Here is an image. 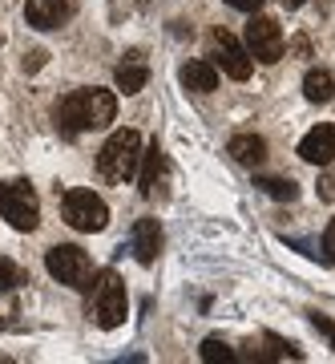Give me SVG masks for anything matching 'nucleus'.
<instances>
[{
  "label": "nucleus",
  "mask_w": 335,
  "mask_h": 364,
  "mask_svg": "<svg viewBox=\"0 0 335 364\" xmlns=\"http://www.w3.org/2000/svg\"><path fill=\"white\" fill-rule=\"evenodd\" d=\"M53 117H57V126L65 134L101 130V126H109L117 117V97L109 90H73L57 102Z\"/></svg>",
  "instance_id": "f257e3e1"
},
{
  "label": "nucleus",
  "mask_w": 335,
  "mask_h": 364,
  "mask_svg": "<svg viewBox=\"0 0 335 364\" xmlns=\"http://www.w3.org/2000/svg\"><path fill=\"white\" fill-rule=\"evenodd\" d=\"M142 134L138 130H117L109 142L101 146V154H97V170H101V178L109 182H126L138 174L142 166Z\"/></svg>",
  "instance_id": "f03ea898"
},
{
  "label": "nucleus",
  "mask_w": 335,
  "mask_h": 364,
  "mask_svg": "<svg viewBox=\"0 0 335 364\" xmlns=\"http://www.w3.org/2000/svg\"><path fill=\"white\" fill-rule=\"evenodd\" d=\"M0 215H4V219H9V227H16V231H33V227L40 223L37 191H33L25 178L0 182Z\"/></svg>",
  "instance_id": "7ed1b4c3"
},
{
  "label": "nucleus",
  "mask_w": 335,
  "mask_h": 364,
  "mask_svg": "<svg viewBox=\"0 0 335 364\" xmlns=\"http://www.w3.org/2000/svg\"><path fill=\"white\" fill-rule=\"evenodd\" d=\"M93 320L97 328H121L126 324V284L117 279V272H101L97 284H93Z\"/></svg>",
  "instance_id": "20e7f679"
},
{
  "label": "nucleus",
  "mask_w": 335,
  "mask_h": 364,
  "mask_svg": "<svg viewBox=\"0 0 335 364\" xmlns=\"http://www.w3.org/2000/svg\"><path fill=\"white\" fill-rule=\"evenodd\" d=\"M61 210H65V223H69L73 231H85V235L105 231V223H109V207H105L93 191H85V186H77V191H65Z\"/></svg>",
  "instance_id": "39448f33"
},
{
  "label": "nucleus",
  "mask_w": 335,
  "mask_h": 364,
  "mask_svg": "<svg viewBox=\"0 0 335 364\" xmlns=\"http://www.w3.org/2000/svg\"><path fill=\"white\" fill-rule=\"evenodd\" d=\"M45 267H49V275L57 279V284H65V287H89L93 263H89V255H85L81 247H73V243L53 247L49 255H45Z\"/></svg>",
  "instance_id": "423d86ee"
},
{
  "label": "nucleus",
  "mask_w": 335,
  "mask_h": 364,
  "mask_svg": "<svg viewBox=\"0 0 335 364\" xmlns=\"http://www.w3.org/2000/svg\"><path fill=\"white\" fill-rule=\"evenodd\" d=\"M210 61H214L226 77H234V81L251 77V49L238 45L226 28H214V33H210Z\"/></svg>",
  "instance_id": "0eeeda50"
},
{
  "label": "nucleus",
  "mask_w": 335,
  "mask_h": 364,
  "mask_svg": "<svg viewBox=\"0 0 335 364\" xmlns=\"http://www.w3.org/2000/svg\"><path fill=\"white\" fill-rule=\"evenodd\" d=\"M246 49H251V57L263 61V65H275V61L283 57V33H279V25H275L271 16L251 13V25H246Z\"/></svg>",
  "instance_id": "6e6552de"
},
{
  "label": "nucleus",
  "mask_w": 335,
  "mask_h": 364,
  "mask_svg": "<svg viewBox=\"0 0 335 364\" xmlns=\"http://www.w3.org/2000/svg\"><path fill=\"white\" fill-rule=\"evenodd\" d=\"M299 158L311 162V166H327L335 158V126H315V130L303 134V142H299Z\"/></svg>",
  "instance_id": "1a4fd4ad"
},
{
  "label": "nucleus",
  "mask_w": 335,
  "mask_h": 364,
  "mask_svg": "<svg viewBox=\"0 0 335 364\" xmlns=\"http://www.w3.org/2000/svg\"><path fill=\"white\" fill-rule=\"evenodd\" d=\"M25 16L33 28H61L73 16V0H28Z\"/></svg>",
  "instance_id": "9d476101"
},
{
  "label": "nucleus",
  "mask_w": 335,
  "mask_h": 364,
  "mask_svg": "<svg viewBox=\"0 0 335 364\" xmlns=\"http://www.w3.org/2000/svg\"><path fill=\"white\" fill-rule=\"evenodd\" d=\"M158 251H162V227H158V219H138V227H133V255H138V263H150L158 259Z\"/></svg>",
  "instance_id": "9b49d317"
},
{
  "label": "nucleus",
  "mask_w": 335,
  "mask_h": 364,
  "mask_svg": "<svg viewBox=\"0 0 335 364\" xmlns=\"http://www.w3.org/2000/svg\"><path fill=\"white\" fill-rule=\"evenodd\" d=\"M182 85L194 93H214L219 90V65L214 61H190V65H182Z\"/></svg>",
  "instance_id": "f8f14e48"
},
{
  "label": "nucleus",
  "mask_w": 335,
  "mask_h": 364,
  "mask_svg": "<svg viewBox=\"0 0 335 364\" xmlns=\"http://www.w3.org/2000/svg\"><path fill=\"white\" fill-rule=\"evenodd\" d=\"M231 158H234V162H243V166H263V158H267V142H263L258 134H234V138H231Z\"/></svg>",
  "instance_id": "ddd939ff"
},
{
  "label": "nucleus",
  "mask_w": 335,
  "mask_h": 364,
  "mask_svg": "<svg viewBox=\"0 0 335 364\" xmlns=\"http://www.w3.org/2000/svg\"><path fill=\"white\" fill-rule=\"evenodd\" d=\"M162 178H166V154H162L158 142H154L150 150H145V158H142V195H154Z\"/></svg>",
  "instance_id": "4468645a"
},
{
  "label": "nucleus",
  "mask_w": 335,
  "mask_h": 364,
  "mask_svg": "<svg viewBox=\"0 0 335 364\" xmlns=\"http://www.w3.org/2000/svg\"><path fill=\"white\" fill-rule=\"evenodd\" d=\"M331 93H335V77L327 69H311L307 77H303V97L307 102L323 105V102H331Z\"/></svg>",
  "instance_id": "2eb2a0df"
},
{
  "label": "nucleus",
  "mask_w": 335,
  "mask_h": 364,
  "mask_svg": "<svg viewBox=\"0 0 335 364\" xmlns=\"http://www.w3.org/2000/svg\"><path fill=\"white\" fill-rule=\"evenodd\" d=\"M145 77H150V69L138 61V53L129 57L126 65H117V73H114V81H117V90H126V93H138L145 85Z\"/></svg>",
  "instance_id": "dca6fc26"
},
{
  "label": "nucleus",
  "mask_w": 335,
  "mask_h": 364,
  "mask_svg": "<svg viewBox=\"0 0 335 364\" xmlns=\"http://www.w3.org/2000/svg\"><path fill=\"white\" fill-rule=\"evenodd\" d=\"M258 186H263L271 198H283V203H291V198L299 195V186L291 178H258Z\"/></svg>",
  "instance_id": "f3484780"
},
{
  "label": "nucleus",
  "mask_w": 335,
  "mask_h": 364,
  "mask_svg": "<svg viewBox=\"0 0 335 364\" xmlns=\"http://www.w3.org/2000/svg\"><path fill=\"white\" fill-rule=\"evenodd\" d=\"M202 360H207V364H231L234 360V352H231V344H222V340H214V336H210L207 340V344H202Z\"/></svg>",
  "instance_id": "a211bd4d"
},
{
  "label": "nucleus",
  "mask_w": 335,
  "mask_h": 364,
  "mask_svg": "<svg viewBox=\"0 0 335 364\" xmlns=\"http://www.w3.org/2000/svg\"><path fill=\"white\" fill-rule=\"evenodd\" d=\"M16 284H21V267H16L13 259L0 255V291H13Z\"/></svg>",
  "instance_id": "6ab92c4d"
},
{
  "label": "nucleus",
  "mask_w": 335,
  "mask_h": 364,
  "mask_svg": "<svg viewBox=\"0 0 335 364\" xmlns=\"http://www.w3.org/2000/svg\"><path fill=\"white\" fill-rule=\"evenodd\" d=\"M323 259L335 263V219L327 223V231H323Z\"/></svg>",
  "instance_id": "aec40b11"
},
{
  "label": "nucleus",
  "mask_w": 335,
  "mask_h": 364,
  "mask_svg": "<svg viewBox=\"0 0 335 364\" xmlns=\"http://www.w3.org/2000/svg\"><path fill=\"white\" fill-rule=\"evenodd\" d=\"M311 320H315V328H319V332H323V336H327V340H331V348H335V324H331V320H327V316H319V312H315V316H311Z\"/></svg>",
  "instance_id": "412c9836"
},
{
  "label": "nucleus",
  "mask_w": 335,
  "mask_h": 364,
  "mask_svg": "<svg viewBox=\"0 0 335 364\" xmlns=\"http://www.w3.org/2000/svg\"><path fill=\"white\" fill-rule=\"evenodd\" d=\"M231 9H238V13H258L263 9V0H226Z\"/></svg>",
  "instance_id": "4be33fe9"
},
{
  "label": "nucleus",
  "mask_w": 335,
  "mask_h": 364,
  "mask_svg": "<svg viewBox=\"0 0 335 364\" xmlns=\"http://www.w3.org/2000/svg\"><path fill=\"white\" fill-rule=\"evenodd\" d=\"M307 0H283V9H303Z\"/></svg>",
  "instance_id": "5701e85b"
}]
</instances>
